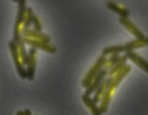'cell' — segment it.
<instances>
[{
	"instance_id": "cell-1",
	"label": "cell",
	"mask_w": 148,
	"mask_h": 115,
	"mask_svg": "<svg viewBox=\"0 0 148 115\" xmlns=\"http://www.w3.org/2000/svg\"><path fill=\"white\" fill-rule=\"evenodd\" d=\"M130 71H131V66L130 65H126L120 72H118L117 74L113 77V80H112V82H111V85H110V87L107 89V91H106L105 95H104L103 99H102L101 103H100V105H99L100 109L102 110L103 114L108 111L110 102H111V100H112V97L114 96V94H115L116 90H117V88L119 87L120 83L122 82L123 79L130 73Z\"/></svg>"
},
{
	"instance_id": "cell-2",
	"label": "cell",
	"mask_w": 148,
	"mask_h": 115,
	"mask_svg": "<svg viewBox=\"0 0 148 115\" xmlns=\"http://www.w3.org/2000/svg\"><path fill=\"white\" fill-rule=\"evenodd\" d=\"M18 9H17V15H16V21L14 24L13 29V39L12 41L18 43L21 41L22 35H21V28L23 25L24 21L26 18V12H27V7H26V1L25 0H18Z\"/></svg>"
},
{
	"instance_id": "cell-3",
	"label": "cell",
	"mask_w": 148,
	"mask_h": 115,
	"mask_svg": "<svg viewBox=\"0 0 148 115\" xmlns=\"http://www.w3.org/2000/svg\"><path fill=\"white\" fill-rule=\"evenodd\" d=\"M106 60H107V58L104 57V56H102V55L97 59L96 63L91 67V69L89 70V72L87 73L86 76H85L84 79L82 80V86L83 87L87 89V88L92 84V82L94 81V79H95L96 77L100 74V72L104 69Z\"/></svg>"
},
{
	"instance_id": "cell-4",
	"label": "cell",
	"mask_w": 148,
	"mask_h": 115,
	"mask_svg": "<svg viewBox=\"0 0 148 115\" xmlns=\"http://www.w3.org/2000/svg\"><path fill=\"white\" fill-rule=\"evenodd\" d=\"M8 47H9L12 60H13L14 66H15L16 71H17V73H18V76H19L22 80H24V79H26V68H25V66L22 64L21 60H20L17 43L13 41H10L9 43H8Z\"/></svg>"
},
{
	"instance_id": "cell-5",
	"label": "cell",
	"mask_w": 148,
	"mask_h": 115,
	"mask_svg": "<svg viewBox=\"0 0 148 115\" xmlns=\"http://www.w3.org/2000/svg\"><path fill=\"white\" fill-rule=\"evenodd\" d=\"M119 23H120L123 28H126L127 30L135 37V39H144L147 37L146 35L144 34V32H143L134 22H132L129 19V17H120L119 18Z\"/></svg>"
},
{
	"instance_id": "cell-6",
	"label": "cell",
	"mask_w": 148,
	"mask_h": 115,
	"mask_svg": "<svg viewBox=\"0 0 148 115\" xmlns=\"http://www.w3.org/2000/svg\"><path fill=\"white\" fill-rule=\"evenodd\" d=\"M22 41L25 43V45H28L30 48H33L35 50H42L49 54H56L57 53V48L53 43H47L45 41H37V39H27V37H22Z\"/></svg>"
},
{
	"instance_id": "cell-7",
	"label": "cell",
	"mask_w": 148,
	"mask_h": 115,
	"mask_svg": "<svg viewBox=\"0 0 148 115\" xmlns=\"http://www.w3.org/2000/svg\"><path fill=\"white\" fill-rule=\"evenodd\" d=\"M36 51L37 50L30 48L28 51V63L26 65V79L28 81H33L35 77V68H36Z\"/></svg>"
},
{
	"instance_id": "cell-8",
	"label": "cell",
	"mask_w": 148,
	"mask_h": 115,
	"mask_svg": "<svg viewBox=\"0 0 148 115\" xmlns=\"http://www.w3.org/2000/svg\"><path fill=\"white\" fill-rule=\"evenodd\" d=\"M108 72H109L108 70H106V69H103V70L100 72V74L98 75V76L96 77L95 79H94V81L92 82V84L86 89V91H85V94H87V95H89V96H91L92 94L94 95V93L97 91L98 88L100 87V85H101L102 83L105 81V79L108 77Z\"/></svg>"
},
{
	"instance_id": "cell-9",
	"label": "cell",
	"mask_w": 148,
	"mask_h": 115,
	"mask_svg": "<svg viewBox=\"0 0 148 115\" xmlns=\"http://www.w3.org/2000/svg\"><path fill=\"white\" fill-rule=\"evenodd\" d=\"M21 35L22 37H27V39H37V41H45V43H51V37L47 34L42 32H38V31L34 30V29H23L21 28Z\"/></svg>"
},
{
	"instance_id": "cell-10",
	"label": "cell",
	"mask_w": 148,
	"mask_h": 115,
	"mask_svg": "<svg viewBox=\"0 0 148 115\" xmlns=\"http://www.w3.org/2000/svg\"><path fill=\"white\" fill-rule=\"evenodd\" d=\"M128 58V61H131L133 64H135L137 67L141 69L142 71H144L145 73L148 74V61L145 60L143 57L139 56L135 52H129V53L125 54Z\"/></svg>"
},
{
	"instance_id": "cell-11",
	"label": "cell",
	"mask_w": 148,
	"mask_h": 115,
	"mask_svg": "<svg viewBox=\"0 0 148 115\" xmlns=\"http://www.w3.org/2000/svg\"><path fill=\"white\" fill-rule=\"evenodd\" d=\"M112 80H113V77H107V78L105 79V81L100 85V87L98 88L97 91L94 93L93 100L95 101V103H97V104L101 103V101H102V99H103L104 95H105L106 91H107V89L110 87V85H111Z\"/></svg>"
},
{
	"instance_id": "cell-12",
	"label": "cell",
	"mask_w": 148,
	"mask_h": 115,
	"mask_svg": "<svg viewBox=\"0 0 148 115\" xmlns=\"http://www.w3.org/2000/svg\"><path fill=\"white\" fill-rule=\"evenodd\" d=\"M106 6H107V8H109L111 11L118 14L120 17H129V15H130V11H129L128 8H126L124 5L118 3V2L107 1L106 2Z\"/></svg>"
},
{
	"instance_id": "cell-13",
	"label": "cell",
	"mask_w": 148,
	"mask_h": 115,
	"mask_svg": "<svg viewBox=\"0 0 148 115\" xmlns=\"http://www.w3.org/2000/svg\"><path fill=\"white\" fill-rule=\"evenodd\" d=\"M82 101L86 105V107L88 108V110L91 112L92 115H103V112L100 109V106H98V104L95 103L93 97L87 95V94H83Z\"/></svg>"
},
{
	"instance_id": "cell-14",
	"label": "cell",
	"mask_w": 148,
	"mask_h": 115,
	"mask_svg": "<svg viewBox=\"0 0 148 115\" xmlns=\"http://www.w3.org/2000/svg\"><path fill=\"white\" fill-rule=\"evenodd\" d=\"M125 47V54L129 52H134L137 49H142V48L148 47V36L144 39H134V41H128L124 45Z\"/></svg>"
},
{
	"instance_id": "cell-15",
	"label": "cell",
	"mask_w": 148,
	"mask_h": 115,
	"mask_svg": "<svg viewBox=\"0 0 148 115\" xmlns=\"http://www.w3.org/2000/svg\"><path fill=\"white\" fill-rule=\"evenodd\" d=\"M127 61H128V58H127V56L125 55V54L124 55H121V58L119 59L118 62L109 70V72H108V77H114L118 72H120V71L127 65Z\"/></svg>"
},
{
	"instance_id": "cell-16",
	"label": "cell",
	"mask_w": 148,
	"mask_h": 115,
	"mask_svg": "<svg viewBox=\"0 0 148 115\" xmlns=\"http://www.w3.org/2000/svg\"><path fill=\"white\" fill-rule=\"evenodd\" d=\"M125 54V47L124 45H111V47H107L102 51V56L108 58L111 55H121Z\"/></svg>"
},
{
	"instance_id": "cell-17",
	"label": "cell",
	"mask_w": 148,
	"mask_h": 115,
	"mask_svg": "<svg viewBox=\"0 0 148 115\" xmlns=\"http://www.w3.org/2000/svg\"><path fill=\"white\" fill-rule=\"evenodd\" d=\"M18 45V52H19V57L21 60L22 64L24 66H26L28 63V59H29V55H28V51H26V47H25V43L21 39V41L17 43Z\"/></svg>"
},
{
	"instance_id": "cell-18",
	"label": "cell",
	"mask_w": 148,
	"mask_h": 115,
	"mask_svg": "<svg viewBox=\"0 0 148 115\" xmlns=\"http://www.w3.org/2000/svg\"><path fill=\"white\" fill-rule=\"evenodd\" d=\"M34 14H33V10L31 7H27V12H26V18L25 21H24L22 28L23 29H28L30 28V25H32L33 18H34Z\"/></svg>"
},
{
	"instance_id": "cell-19",
	"label": "cell",
	"mask_w": 148,
	"mask_h": 115,
	"mask_svg": "<svg viewBox=\"0 0 148 115\" xmlns=\"http://www.w3.org/2000/svg\"><path fill=\"white\" fill-rule=\"evenodd\" d=\"M120 58H121V55H111V56H109V57L107 58V60H106V62H105L104 69H106V70L109 71L110 69H111L112 67H113L114 65L118 62Z\"/></svg>"
},
{
	"instance_id": "cell-20",
	"label": "cell",
	"mask_w": 148,
	"mask_h": 115,
	"mask_svg": "<svg viewBox=\"0 0 148 115\" xmlns=\"http://www.w3.org/2000/svg\"><path fill=\"white\" fill-rule=\"evenodd\" d=\"M32 26H33V29L38 32H41L42 30V28H41V23H40V20H39V17L38 16L35 15L34 18H33V22H32Z\"/></svg>"
},
{
	"instance_id": "cell-21",
	"label": "cell",
	"mask_w": 148,
	"mask_h": 115,
	"mask_svg": "<svg viewBox=\"0 0 148 115\" xmlns=\"http://www.w3.org/2000/svg\"><path fill=\"white\" fill-rule=\"evenodd\" d=\"M23 112H24V115H32V113H31V111L28 108H26V109H24L23 110Z\"/></svg>"
},
{
	"instance_id": "cell-22",
	"label": "cell",
	"mask_w": 148,
	"mask_h": 115,
	"mask_svg": "<svg viewBox=\"0 0 148 115\" xmlns=\"http://www.w3.org/2000/svg\"><path fill=\"white\" fill-rule=\"evenodd\" d=\"M16 115H24V112L22 111V110H18V111L16 112Z\"/></svg>"
}]
</instances>
